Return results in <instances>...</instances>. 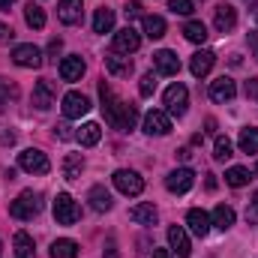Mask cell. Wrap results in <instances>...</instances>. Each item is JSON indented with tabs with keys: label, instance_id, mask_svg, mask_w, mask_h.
<instances>
[{
	"label": "cell",
	"instance_id": "obj_1",
	"mask_svg": "<svg viewBox=\"0 0 258 258\" xmlns=\"http://www.w3.org/2000/svg\"><path fill=\"white\" fill-rule=\"evenodd\" d=\"M99 96H102V114H105V123L114 129H135L138 123V108L132 102H123L111 87L108 81H99Z\"/></svg>",
	"mask_w": 258,
	"mask_h": 258
},
{
	"label": "cell",
	"instance_id": "obj_2",
	"mask_svg": "<svg viewBox=\"0 0 258 258\" xmlns=\"http://www.w3.org/2000/svg\"><path fill=\"white\" fill-rule=\"evenodd\" d=\"M39 213H42V195L33 192V189H24V192L9 204V216H15V219H21V222L33 219V216H39Z\"/></svg>",
	"mask_w": 258,
	"mask_h": 258
},
{
	"label": "cell",
	"instance_id": "obj_3",
	"mask_svg": "<svg viewBox=\"0 0 258 258\" xmlns=\"http://www.w3.org/2000/svg\"><path fill=\"white\" fill-rule=\"evenodd\" d=\"M18 165H21V171H27V174H48L51 171V162H48V156L42 153V150H24V153H18Z\"/></svg>",
	"mask_w": 258,
	"mask_h": 258
},
{
	"label": "cell",
	"instance_id": "obj_4",
	"mask_svg": "<svg viewBox=\"0 0 258 258\" xmlns=\"http://www.w3.org/2000/svg\"><path fill=\"white\" fill-rule=\"evenodd\" d=\"M78 216H81V210H78V204L72 201V195L57 192V198H54V219H57L60 225H75Z\"/></svg>",
	"mask_w": 258,
	"mask_h": 258
},
{
	"label": "cell",
	"instance_id": "obj_5",
	"mask_svg": "<svg viewBox=\"0 0 258 258\" xmlns=\"http://www.w3.org/2000/svg\"><path fill=\"white\" fill-rule=\"evenodd\" d=\"M162 102H165L168 114H177V117H183V114H186V105H189V90H186L183 84H171V87L165 90Z\"/></svg>",
	"mask_w": 258,
	"mask_h": 258
},
{
	"label": "cell",
	"instance_id": "obj_6",
	"mask_svg": "<svg viewBox=\"0 0 258 258\" xmlns=\"http://www.w3.org/2000/svg\"><path fill=\"white\" fill-rule=\"evenodd\" d=\"M87 111H90V99H87L84 93L69 90L63 96V117L66 120H78V117H84Z\"/></svg>",
	"mask_w": 258,
	"mask_h": 258
},
{
	"label": "cell",
	"instance_id": "obj_7",
	"mask_svg": "<svg viewBox=\"0 0 258 258\" xmlns=\"http://www.w3.org/2000/svg\"><path fill=\"white\" fill-rule=\"evenodd\" d=\"M114 186L120 189L123 195H141L144 189V180H141V174L138 171H129V168H120V171H114Z\"/></svg>",
	"mask_w": 258,
	"mask_h": 258
},
{
	"label": "cell",
	"instance_id": "obj_8",
	"mask_svg": "<svg viewBox=\"0 0 258 258\" xmlns=\"http://www.w3.org/2000/svg\"><path fill=\"white\" fill-rule=\"evenodd\" d=\"M12 60L15 66H21V69H39L42 66V51L36 48V45H15L12 48Z\"/></svg>",
	"mask_w": 258,
	"mask_h": 258
},
{
	"label": "cell",
	"instance_id": "obj_9",
	"mask_svg": "<svg viewBox=\"0 0 258 258\" xmlns=\"http://www.w3.org/2000/svg\"><path fill=\"white\" fill-rule=\"evenodd\" d=\"M192 183H195V171H192V168H174V171L165 177L168 192H174V195L189 192V189H192Z\"/></svg>",
	"mask_w": 258,
	"mask_h": 258
},
{
	"label": "cell",
	"instance_id": "obj_10",
	"mask_svg": "<svg viewBox=\"0 0 258 258\" xmlns=\"http://www.w3.org/2000/svg\"><path fill=\"white\" fill-rule=\"evenodd\" d=\"M138 45H141V36L132 24L114 33V54H132V51H138Z\"/></svg>",
	"mask_w": 258,
	"mask_h": 258
},
{
	"label": "cell",
	"instance_id": "obj_11",
	"mask_svg": "<svg viewBox=\"0 0 258 258\" xmlns=\"http://www.w3.org/2000/svg\"><path fill=\"white\" fill-rule=\"evenodd\" d=\"M237 96V84L228 75H219L216 81H210V99L213 102H231Z\"/></svg>",
	"mask_w": 258,
	"mask_h": 258
},
{
	"label": "cell",
	"instance_id": "obj_12",
	"mask_svg": "<svg viewBox=\"0 0 258 258\" xmlns=\"http://www.w3.org/2000/svg\"><path fill=\"white\" fill-rule=\"evenodd\" d=\"M144 132L147 135H168L171 132V117L165 111H147L144 114Z\"/></svg>",
	"mask_w": 258,
	"mask_h": 258
},
{
	"label": "cell",
	"instance_id": "obj_13",
	"mask_svg": "<svg viewBox=\"0 0 258 258\" xmlns=\"http://www.w3.org/2000/svg\"><path fill=\"white\" fill-rule=\"evenodd\" d=\"M168 243H171V252L177 258L192 255V243H189V237H186V231H183L180 225H171V228H168Z\"/></svg>",
	"mask_w": 258,
	"mask_h": 258
},
{
	"label": "cell",
	"instance_id": "obj_14",
	"mask_svg": "<svg viewBox=\"0 0 258 258\" xmlns=\"http://www.w3.org/2000/svg\"><path fill=\"white\" fill-rule=\"evenodd\" d=\"M153 66H156L159 75H177V72H180V57H177L174 51L162 48V51L153 54Z\"/></svg>",
	"mask_w": 258,
	"mask_h": 258
},
{
	"label": "cell",
	"instance_id": "obj_15",
	"mask_svg": "<svg viewBox=\"0 0 258 258\" xmlns=\"http://www.w3.org/2000/svg\"><path fill=\"white\" fill-rule=\"evenodd\" d=\"M54 84L48 81V78H42V81H36V87H33V105L39 108V111H45V108H51L54 105Z\"/></svg>",
	"mask_w": 258,
	"mask_h": 258
},
{
	"label": "cell",
	"instance_id": "obj_16",
	"mask_svg": "<svg viewBox=\"0 0 258 258\" xmlns=\"http://www.w3.org/2000/svg\"><path fill=\"white\" fill-rule=\"evenodd\" d=\"M213 63H216V54L207 51V48H201V51H195L192 60H189V72H192L195 78H204V75L213 69Z\"/></svg>",
	"mask_w": 258,
	"mask_h": 258
},
{
	"label": "cell",
	"instance_id": "obj_17",
	"mask_svg": "<svg viewBox=\"0 0 258 258\" xmlns=\"http://www.w3.org/2000/svg\"><path fill=\"white\" fill-rule=\"evenodd\" d=\"M213 24H216V30H219V33H228V30H234V24H237V9H234V6H228V3L216 6Z\"/></svg>",
	"mask_w": 258,
	"mask_h": 258
},
{
	"label": "cell",
	"instance_id": "obj_18",
	"mask_svg": "<svg viewBox=\"0 0 258 258\" xmlns=\"http://www.w3.org/2000/svg\"><path fill=\"white\" fill-rule=\"evenodd\" d=\"M186 225L192 228L195 237H207V231H210V225H213V222H210V216H207L201 207H192V210L186 213Z\"/></svg>",
	"mask_w": 258,
	"mask_h": 258
},
{
	"label": "cell",
	"instance_id": "obj_19",
	"mask_svg": "<svg viewBox=\"0 0 258 258\" xmlns=\"http://www.w3.org/2000/svg\"><path fill=\"white\" fill-rule=\"evenodd\" d=\"M84 60L78 57V54H69V57H63L60 60V78L63 81H81V75H84Z\"/></svg>",
	"mask_w": 258,
	"mask_h": 258
},
{
	"label": "cell",
	"instance_id": "obj_20",
	"mask_svg": "<svg viewBox=\"0 0 258 258\" xmlns=\"http://www.w3.org/2000/svg\"><path fill=\"white\" fill-rule=\"evenodd\" d=\"M81 0H60L57 3V18L63 21V24H78L81 21Z\"/></svg>",
	"mask_w": 258,
	"mask_h": 258
},
{
	"label": "cell",
	"instance_id": "obj_21",
	"mask_svg": "<svg viewBox=\"0 0 258 258\" xmlns=\"http://www.w3.org/2000/svg\"><path fill=\"white\" fill-rule=\"evenodd\" d=\"M129 219L132 222H138V225H156V219H159V213H156V207L153 204H135L132 210H129Z\"/></svg>",
	"mask_w": 258,
	"mask_h": 258
},
{
	"label": "cell",
	"instance_id": "obj_22",
	"mask_svg": "<svg viewBox=\"0 0 258 258\" xmlns=\"http://www.w3.org/2000/svg\"><path fill=\"white\" fill-rule=\"evenodd\" d=\"M87 201H90V207L96 210V213H105V210H111V192L105 189V186H93L90 192H87Z\"/></svg>",
	"mask_w": 258,
	"mask_h": 258
},
{
	"label": "cell",
	"instance_id": "obj_23",
	"mask_svg": "<svg viewBox=\"0 0 258 258\" xmlns=\"http://www.w3.org/2000/svg\"><path fill=\"white\" fill-rule=\"evenodd\" d=\"M93 30H96V33H111V30H114V9L99 6L96 15H93Z\"/></svg>",
	"mask_w": 258,
	"mask_h": 258
},
{
	"label": "cell",
	"instance_id": "obj_24",
	"mask_svg": "<svg viewBox=\"0 0 258 258\" xmlns=\"http://www.w3.org/2000/svg\"><path fill=\"white\" fill-rule=\"evenodd\" d=\"M15 258H36V243L27 231L15 234Z\"/></svg>",
	"mask_w": 258,
	"mask_h": 258
},
{
	"label": "cell",
	"instance_id": "obj_25",
	"mask_svg": "<svg viewBox=\"0 0 258 258\" xmlns=\"http://www.w3.org/2000/svg\"><path fill=\"white\" fill-rule=\"evenodd\" d=\"M210 222L219 228V231H228L231 225H234V210L228 207V204H219L216 210H213V216H210Z\"/></svg>",
	"mask_w": 258,
	"mask_h": 258
},
{
	"label": "cell",
	"instance_id": "obj_26",
	"mask_svg": "<svg viewBox=\"0 0 258 258\" xmlns=\"http://www.w3.org/2000/svg\"><path fill=\"white\" fill-rule=\"evenodd\" d=\"M105 69H108L111 75L129 78V75H132V60H129V57H117V54H111V57H105Z\"/></svg>",
	"mask_w": 258,
	"mask_h": 258
},
{
	"label": "cell",
	"instance_id": "obj_27",
	"mask_svg": "<svg viewBox=\"0 0 258 258\" xmlns=\"http://www.w3.org/2000/svg\"><path fill=\"white\" fill-rule=\"evenodd\" d=\"M51 258H78V243L69 240V237H60L51 243Z\"/></svg>",
	"mask_w": 258,
	"mask_h": 258
},
{
	"label": "cell",
	"instance_id": "obj_28",
	"mask_svg": "<svg viewBox=\"0 0 258 258\" xmlns=\"http://www.w3.org/2000/svg\"><path fill=\"white\" fill-rule=\"evenodd\" d=\"M24 21L33 27V30H42L45 27V9L39 3H27L24 6Z\"/></svg>",
	"mask_w": 258,
	"mask_h": 258
},
{
	"label": "cell",
	"instance_id": "obj_29",
	"mask_svg": "<svg viewBox=\"0 0 258 258\" xmlns=\"http://www.w3.org/2000/svg\"><path fill=\"white\" fill-rule=\"evenodd\" d=\"M81 171H84V159H81V153H69V156L63 159V177L66 180H78Z\"/></svg>",
	"mask_w": 258,
	"mask_h": 258
},
{
	"label": "cell",
	"instance_id": "obj_30",
	"mask_svg": "<svg viewBox=\"0 0 258 258\" xmlns=\"http://www.w3.org/2000/svg\"><path fill=\"white\" fill-rule=\"evenodd\" d=\"M75 138H78L84 147H93V144L102 138V126H99V123H84V126L78 129V135H75Z\"/></svg>",
	"mask_w": 258,
	"mask_h": 258
},
{
	"label": "cell",
	"instance_id": "obj_31",
	"mask_svg": "<svg viewBox=\"0 0 258 258\" xmlns=\"http://www.w3.org/2000/svg\"><path fill=\"white\" fill-rule=\"evenodd\" d=\"M237 144H240V150H243V153H258V129H255V126L240 129V138H237Z\"/></svg>",
	"mask_w": 258,
	"mask_h": 258
},
{
	"label": "cell",
	"instance_id": "obj_32",
	"mask_svg": "<svg viewBox=\"0 0 258 258\" xmlns=\"http://www.w3.org/2000/svg\"><path fill=\"white\" fill-rule=\"evenodd\" d=\"M144 33L150 39H162L165 36V18L159 15H144Z\"/></svg>",
	"mask_w": 258,
	"mask_h": 258
},
{
	"label": "cell",
	"instance_id": "obj_33",
	"mask_svg": "<svg viewBox=\"0 0 258 258\" xmlns=\"http://www.w3.org/2000/svg\"><path fill=\"white\" fill-rule=\"evenodd\" d=\"M183 36L195 42V45H201L204 39H207V27H204V21H186L183 24Z\"/></svg>",
	"mask_w": 258,
	"mask_h": 258
},
{
	"label": "cell",
	"instance_id": "obj_34",
	"mask_svg": "<svg viewBox=\"0 0 258 258\" xmlns=\"http://www.w3.org/2000/svg\"><path fill=\"white\" fill-rule=\"evenodd\" d=\"M225 183H228V186H234V189L246 186V183H249V168H240V165L228 168V171H225Z\"/></svg>",
	"mask_w": 258,
	"mask_h": 258
},
{
	"label": "cell",
	"instance_id": "obj_35",
	"mask_svg": "<svg viewBox=\"0 0 258 258\" xmlns=\"http://www.w3.org/2000/svg\"><path fill=\"white\" fill-rule=\"evenodd\" d=\"M213 156H216L219 162L231 159V156H234V144H231L228 138H222V135H219V138H216V147H213Z\"/></svg>",
	"mask_w": 258,
	"mask_h": 258
},
{
	"label": "cell",
	"instance_id": "obj_36",
	"mask_svg": "<svg viewBox=\"0 0 258 258\" xmlns=\"http://www.w3.org/2000/svg\"><path fill=\"white\" fill-rule=\"evenodd\" d=\"M15 96H18V87H15V84H9L6 78H0V111H3Z\"/></svg>",
	"mask_w": 258,
	"mask_h": 258
},
{
	"label": "cell",
	"instance_id": "obj_37",
	"mask_svg": "<svg viewBox=\"0 0 258 258\" xmlns=\"http://www.w3.org/2000/svg\"><path fill=\"white\" fill-rule=\"evenodd\" d=\"M153 90H156V75L153 72H144L141 75V84H138V93L141 96H153Z\"/></svg>",
	"mask_w": 258,
	"mask_h": 258
},
{
	"label": "cell",
	"instance_id": "obj_38",
	"mask_svg": "<svg viewBox=\"0 0 258 258\" xmlns=\"http://www.w3.org/2000/svg\"><path fill=\"white\" fill-rule=\"evenodd\" d=\"M168 9L177 15H192V0H168Z\"/></svg>",
	"mask_w": 258,
	"mask_h": 258
},
{
	"label": "cell",
	"instance_id": "obj_39",
	"mask_svg": "<svg viewBox=\"0 0 258 258\" xmlns=\"http://www.w3.org/2000/svg\"><path fill=\"white\" fill-rule=\"evenodd\" d=\"M126 18H144V12H141V3H126Z\"/></svg>",
	"mask_w": 258,
	"mask_h": 258
},
{
	"label": "cell",
	"instance_id": "obj_40",
	"mask_svg": "<svg viewBox=\"0 0 258 258\" xmlns=\"http://www.w3.org/2000/svg\"><path fill=\"white\" fill-rule=\"evenodd\" d=\"M243 93H246L249 99H258V78H249V81H246V87H243Z\"/></svg>",
	"mask_w": 258,
	"mask_h": 258
},
{
	"label": "cell",
	"instance_id": "obj_41",
	"mask_svg": "<svg viewBox=\"0 0 258 258\" xmlns=\"http://www.w3.org/2000/svg\"><path fill=\"white\" fill-rule=\"evenodd\" d=\"M54 135L63 138V141H69V138H72V129L66 126V123H57V126H54Z\"/></svg>",
	"mask_w": 258,
	"mask_h": 258
},
{
	"label": "cell",
	"instance_id": "obj_42",
	"mask_svg": "<svg viewBox=\"0 0 258 258\" xmlns=\"http://www.w3.org/2000/svg\"><path fill=\"white\" fill-rule=\"evenodd\" d=\"M60 51H63V42H60V39H51V42H48V54H51V57H57Z\"/></svg>",
	"mask_w": 258,
	"mask_h": 258
},
{
	"label": "cell",
	"instance_id": "obj_43",
	"mask_svg": "<svg viewBox=\"0 0 258 258\" xmlns=\"http://www.w3.org/2000/svg\"><path fill=\"white\" fill-rule=\"evenodd\" d=\"M102 258H120V255H117V246H114V240H108V243H105V252H102Z\"/></svg>",
	"mask_w": 258,
	"mask_h": 258
},
{
	"label": "cell",
	"instance_id": "obj_44",
	"mask_svg": "<svg viewBox=\"0 0 258 258\" xmlns=\"http://www.w3.org/2000/svg\"><path fill=\"white\" fill-rule=\"evenodd\" d=\"M249 48H252V57L258 60V30H252V33H249Z\"/></svg>",
	"mask_w": 258,
	"mask_h": 258
},
{
	"label": "cell",
	"instance_id": "obj_45",
	"mask_svg": "<svg viewBox=\"0 0 258 258\" xmlns=\"http://www.w3.org/2000/svg\"><path fill=\"white\" fill-rule=\"evenodd\" d=\"M6 39H12V27L0 24V42H6Z\"/></svg>",
	"mask_w": 258,
	"mask_h": 258
},
{
	"label": "cell",
	"instance_id": "obj_46",
	"mask_svg": "<svg viewBox=\"0 0 258 258\" xmlns=\"http://www.w3.org/2000/svg\"><path fill=\"white\" fill-rule=\"evenodd\" d=\"M0 141L3 144H15V132H0Z\"/></svg>",
	"mask_w": 258,
	"mask_h": 258
},
{
	"label": "cell",
	"instance_id": "obj_47",
	"mask_svg": "<svg viewBox=\"0 0 258 258\" xmlns=\"http://www.w3.org/2000/svg\"><path fill=\"white\" fill-rule=\"evenodd\" d=\"M153 258H174L171 249H153Z\"/></svg>",
	"mask_w": 258,
	"mask_h": 258
},
{
	"label": "cell",
	"instance_id": "obj_48",
	"mask_svg": "<svg viewBox=\"0 0 258 258\" xmlns=\"http://www.w3.org/2000/svg\"><path fill=\"white\" fill-rule=\"evenodd\" d=\"M177 156H180V159H189V156H192V150H189V147H183V150H177Z\"/></svg>",
	"mask_w": 258,
	"mask_h": 258
},
{
	"label": "cell",
	"instance_id": "obj_49",
	"mask_svg": "<svg viewBox=\"0 0 258 258\" xmlns=\"http://www.w3.org/2000/svg\"><path fill=\"white\" fill-rule=\"evenodd\" d=\"M15 0H0V12H9V6H12Z\"/></svg>",
	"mask_w": 258,
	"mask_h": 258
},
{
	"label": "cell",
	"instance_id": "obj_50",
	"mask_svg": "<svg viewBox=\"0 0 258 258\" xmlns=\"http://www.w3.org/2000/svg\"><path fill=\"white\" fill-rule=\"evenodd\" d=\"M252 207H255V210H258V192L252 195Z\"/></svg>",
	"mask_w": 258,
	"mask_h": 258
},
{
	"label": "cell",
	"instance_id": "obj_51",
	"mask_svg": "<svg viewBox=\"0 0 258 258\" xmlns=\"http://www.w3.org/2000/svg\"><path fill=\"white\" fill-rule=\"evenodd\" d=\"M246 3H249V6H258V0H246Z\"/></svg>",
	"mask_w": 258,
	"mask_h": 258
},
{
	"label": "cell",
	"instance_id": "obj_52",
	"mask_svg": "<svg viewBox=\"0 0 258 258\" xmlns=\"http://www.w3.org/2000/svg\"><path fill=\"white\" fill-rule=\"evenodd\" d=\"M0 252H3V243H0Z\"/></svg>",
	"mask_w": 258,
	"mask_h": 258
},
{
	"label": "cell",
	"instance_id": "obj_53",
	"mask_svg": "<svg viewBox=\"0 0 258 258\" xmlns=\"http://www.w3.org/2000/svg\"><path fill=\"white\" fill-rule=\"evenodd\" d=\"M255 174H258V165H255Z\"/></svg>",
	"mask_w": 258,
	"mask_h": 258
}]
</instances>
